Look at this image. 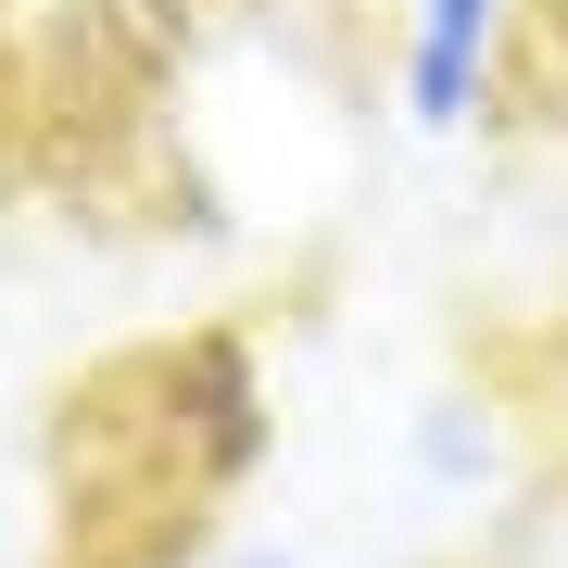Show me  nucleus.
Instances as JSON below:
<instances>
[{
	"mask_svg": "<svg viewBox=\"0 0 568 568\" xmlns=\"http://www.w3.org/2000/svg\"><path fill=\"white\" fill-rule=\"evenodd\" d=\"M530 0H392V126L417 152H467L518 77Z\"/></svg>",
	"mask_w": 568,
	"mask_h": 568,
	"instance_id": "1",
	"label": "nucleus"
},
{
	"mask_svg": "<svg viewBox=\"0 0 568 568\" xmlns=\"http://www.w3.org/2000/svg\"><path fill=\"white\" fill-rule=\"evenodd\" d=\"M392 467H405L417 506H455V518H506L518 506V417L493 405L480 379H429L405 429H392Z\"/></svg>",
	"mask_w": 568,
	"mask_h": 568,
	"instance_id": "2",
	"label": "nucleus"
},
{
	"mask_svg": "<svg viewBox=\"0 0 568 568\" xmlns=\"http://www.w3.org/2000/svg\"><path fill=\"white\" fill-rule=\"evenodd\" d=\"M152 568H366V556H316V544H278V530H203Z\"/></svg>",
	"mask_w": 568,
	"mask_h": 568,
	"instance_id": "3",
	"label": "nucleus"
},
{
	"mask_svg": "<svg viewBox=\"0 0 568 568\" xmlns=\"http://www.w3.org/2000/svg\"><path fill=\"white\" fill-rule=\"evenodd\" d=\"M0 568H26V556H13V530H0Z\"/></svg>",
	"mask_w": 568,
	"mask_h": 568,
	"instance_id": "4",
	"label": "nucleus"
}]
</instances>
